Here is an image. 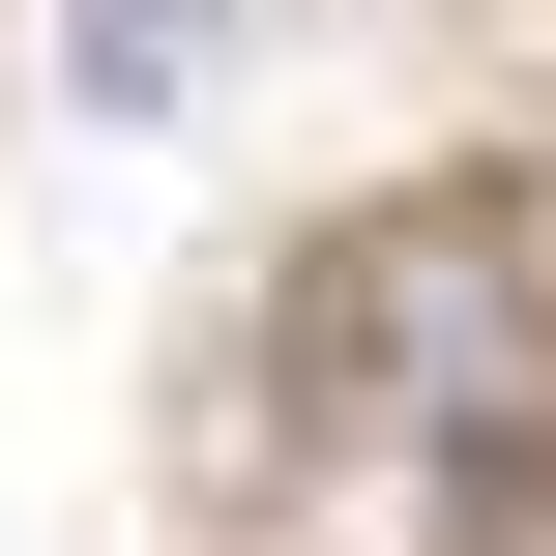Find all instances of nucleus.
<instances>
[{
  "instance_id": "1",
  "label": "nucleus",
  "mask_w": 556,
  "mask_h": 556,
  "mask_svg": "<svg viewBox=\"0 0 556 556\" xmlns=\"http://www.w3.org/2000/svg\"><path fill=\"white\" fill-rule=\"evenodd\" d=\"M205 59H235V0H59V88L88 117H176Z\"/></svg>"
}]
</instances>
